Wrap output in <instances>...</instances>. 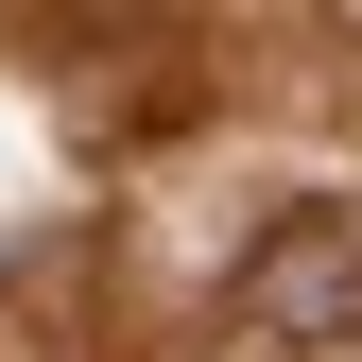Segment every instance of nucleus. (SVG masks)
Returning <instances> with one entry per match:
<instances>
[{"mask_svg":"<svg viewBox=\"0 0 362 362\" xmlns=\"http://www.w3.org/2000/svg\"><path fill=\"white\" fill-rule=\"evenodd\" d=\"M224 310H242L259 345H345V328H362V242H345L328 207L259 224V242H242V276H224Z\"/></svg>","mask_w":362,"mask_h":362,"instance_id":"nucleus-1","label":"nucleus"}]
</instances>
